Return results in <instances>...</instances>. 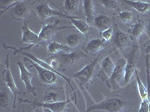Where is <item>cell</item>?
<instances>
[{
  "label": "cell",
  "instance_id": "1",
  "mask_svg": "<svg viewBox=\"0 0 150 112\" xmlns=\"http://www.w3.org/2000/svg\"><path fill=\"white\" fill-rule=\"evenodd\" d=\"M102 102L89 105L83 112H92L94 111H103L104 112H130L134 103L130 99L120 95L104 97Z\"/></svg>",
  "mask_w": 150,
  "mask_h": 112
},
{
  "label": "cell",
  "instance_id": "30",
  "mask_svg": "<svg viewBox=\"0 0 150 112\" xmlns=\"http://www.w3.org/2000/svg\"><path fill=\"white\" fill-rule=\"evenodd\" d=\"M113 33H114L113 26L101 32V37H102V40L104 42H108V41H110L112 39V37H113Z\"/></svg>",
  "mask_w": 150,
  "mask_h": 112
},
{
  "label": "cell",
  "instance_id": "10",
  "mask_svg": "<svg viewBox=\"0 0 150 112\" xmlns=\"http://www.w3.org/2000/svg\"><path fill=\"white\" fill-rule=\"evenodd\" d=\"M99 65L101 66V70L98 73V76L101 78L102 81L107 82L116 67V61L112 59L111 54L108 55L101 60Z\"/></svg>",
  "mask_w": 150,
  "mask_h": 112
},
{
  "label": "cell",
  "instance_id": "26",
  "mask_svg": "<svg viewBox=\"0 0 150 112\" xmlns=\"http://www.w3.org/2000/svg\"><path fill=\"white\" fill-rule=\"evenodd\" d=\"M81 41H82V37L80 34H76V33L70 34L66 37L67 45L70 46L71 49L77 47L80 44Z\"/></svg>",
  "mask_w": 150,
  "mask_h": 112
},
{
  "label": "cell",
  "instance_id": "5",
  "mask_svg": "<svg viewBox=\"0 0 150 112\" xmlns=\"http://www.w3.org/2000/svg\"><path fill=\"white\" fill-rule=\"evenodd\" d=\"M137 52H139V48L137 46H134L130 52L125 55L126 64L125 66V75L124 80H123L122 87H125L132 81L134 77H135V73L138 70L137 67Z\"/></svg>",
  "mask_w": 150,
  "mask_h": 112
},
{
  "label": "cell",
  "instance_id": "4",
  "mask_svg": "<svg viewBox=\"0 0 150 112\" xmlns=\"http://www.w3.org/2000/svg\"><path fill=\"white\" fill-rule=\"evenodd\" d=\"M24 61H29L31 64L29 67L35 68L38 76V78H39L40 82H41V85H45V86H57L59 85V76L58 74H56V73L51 71V70H47L27 58H25Z\"/></svg>",
  "mask_w": 150,
  "mask_h": 112
},
{
  "label": "cell",
  "instance_id": "12",
  "mask_svg": "<svg viewBox=\"0 0 150 112\" xmlns=\"http://www.w3.org/2000/svg\"><path fill=\"white\" fill-rule=\"evenodd\" d=\"M28 2L19 0V2L10 9L9 12L13 19L15 20L21 21L26 20L30 14V7L29 4H26Z\"/></svg>",
  "mask_w": 150,
  "mask_h": 112
},
{
  "label": "cell",
  "instance_id": "38",
  "mask_svg": "<svg viewBox=\"0 0 150 112\" xmlns=\"http://www.w3.org/2000/svg\"><path fill=\"white\" fill-rule=\"evenodd\" d=\"M149 76H150V71H149Z\"/></svg>",
  "mask_w": 150,
  "mask_h": 112
},
{
  "label": "cell",
  "instance_id": "9",
  "mask_svg": "<svg viewBox=\"0 0 150 112\" xmlns=\"http://www.w3.org/2000/svg\"><path fill=\"white\" fill-rule=\"evenodd\" d=\"M17 64L19 67V70H20V77H21V81L23 82L25 87H26L25 95L28 93H31L34 97L37 96L36 88L33 85V82H32V79H33L32 73L28 70L25 64L21 61H17Z\"/></svg>",
  "mask_w": 150,
  "mask_h": 112
},
{
  "label": "cell",
  "instance_id": "28",
  "mask_svg": "<svg viewBox=\"0 0 150 112\" xmlns=\"http://www.w3.org/2000/svg\"><path fill=\"white\" fill-rule=\"evenodd\" d=\"M118 17L124 24H129L133 20L134 14L131 10H122L119 13Z\"/></svg>",
  "mask_w": 150,
  "mask_h": 112
},
{
  "label": "cell",
  "instance_id": "25",
  "mask_svg": "<svg viewBox=\"0 0 150 112\" xmlns=\"http://www.w3.org/2000/svg\"><path fill=\"white\" fill-rule=\"evenodd\" d=\"M135 78H136L137 85V90H138L139 96L141 99V101L146 100V99H149L150 101V99L149 97L148 88L145 86L144 83L140 78V76L138 74V70H137L136 73H135Z\"/></svg>",
  "mask_w": 150,
  "mask_h": 112
},
{
  "label": "cell",
  "instance_id": "11",
  "mask_svg": "<svg viewBox=\"0 0 150 112\" xmlns=\"http://www.w3.org/2000/svg\"><path fill=\"white\" fill-rule=\"evenodd\" d=\"M35 12L36 15L38 17V18L41 19V20H45L47 19L53 17H64V18L66 19H68V17L67 14L59 11L58 10H56V9L51 8L48 4L38 5L35 8Z\"/></svg>",
  "mask_w": 150,
  "mask_h": 112
},
{
  "label": "cell",
  "instance_id": "20",
  "mask_svg": "<svg viewBox=\"0 0 150 112\" xmlns=\"http://www.w3.org/2000/svg\"><path fill=\"white\" fill-rule=\"evenodd\" d=\"M94 23H95V26L101 32L106 30V29L112 27V26H113V19L110 18L108 15L99 14V15L96 16L95 17Z\"/></svg>",
  "mask_w": 150,
  "mask_h": 112
},
{
  "label": "cell",
  "instance_id": "31",
  "mask_svg": "<svg viewBox=\"0 0 150 112\" xmlns=\"http://www.w3.org/2000/svg\"><path fill=\"white\" fill-rule=\"evenodd\" d=\"M10 99L8 92L2 91L0 93V106L1 108H6L8 106Z\"/></svg>",
  "mask_w": 150,
  "mask_h": 112
},
{
  "label": "cell",
  "instance_id": "27",
  "mask_svg": "<svg viewBox=\"0 0 150 112\" xmlns=\"http://www.w3.org/2000/svg\"><path fill=\"white\" fill-rule=\"evenodd\" d=\"M80 1L77 0H65L63 1L65 9L67 12H77Z\"/></svg>",
  "mask_w": 150,
  "mask_h": 112
},
{
  "label": "cell",
  "instance_id": "2",
  "mask_svg": "<svg viewBox=\"0 0 150 112\" xmlns=\"http://www.w3.org/2000/svg\"><path fill=\"white\" fill-rule=\"evenodd\" d=\"M5 68L2 73V80L5 82V85H7L8 88L9 89L12 94L14 95V100H13V112H15L16 108H17V96L20 94L25 95V92H21L18 90L16 82L14 79L13 75L11 73L10 66V57L8 55L6 56V59L5 61Z\"/></svg>",
  "mask_w": 150,
  "mask_h": 112
},
{
  "label": "cell",
  "instance_id": "23",
  "mask_svg": "<svg viewBox=\"0 0 150 112\" xmlns=\"http://www.w3.org/2000/svg\"><path fill=\"white\" fill-rule=\"evenodd\" d=\"M71 50V48L68 45L63 44L57 41H51L47 44V51L51 55H56L60 52H68Z\"/></svg>",
  "mask_w": 150,
  "mask_h": 112
},
{
  "label": "cell",
  "instance_id": "18",
  "mask_svg": "<svg viewBox=\"0 0 150 112\" xmlns=\"http://www.w3.org/2000/svg\"><path fill=\"white\" fill-rule=\"evenodd\" d=\"M66 91L64 94H62L57 88H51L48 90H46L45 95L43 97V102L46 103H54V102H62L66 99Z\"/></svg>",
  "mask_w": 150,
  "mask_h": 112
},
{
  "label": "cell",
  "instance_id": "8",
  "mask_svg": "<svg viewBox=\"0 0 150 112\" xmlns=\"http://www.w3.org/2000/svg\"><path fill=\"white\" fill-rule=\"evenodd\" d=\"M71 100V99H66L65 100L62 101V102H54V103H46V102H39L37 101L32 102L29 99H23L22 98L19 99L20 103H27L36 108L47 109L50 112H65Z\"/></svg>",
  "mask_w": 150,
  "mask_h": 112
},
{
  "label": "cell",
  "instance_id": "29",
  "mask_svg": "<svg viewBox=\"0 0 150 112\" xmlns=\"http://www.w3.org/2000/svg\"><path fill=\"white\" fill-rule=\"evenodd\" d=\"M19 2V0H11V1H0L1 4V11H0V16L5 13L7 10H10L15 4H17Z\"/></svg>",
  "mask_w": 150,
  "mask_h": 112
},
{
  "label": "cell",
  "instance_id": "14",
  "mask_svg": "<svg viewBox=\"0 0 150 112\" xmlns=\"http://www.w3.org/2000/svg\"><path fill=\"white\" fill-rule=\"evenodd\" d=\"M29 20L24 22L22 27V37H21V43L29 44V46H38L39 37L38 34H36L29 29Z\"/></svg>",
  "mask_w": 150,
  "mask_h": 112
},
{
  "label": "cell",
  "instance_id": "33",
  "mask_svg": "<svg viewBox=\"0 0 150 112\" xmlns=\"http://www.w3.org/2000/svg\"><path fill=\"white\" fill-rule=\"evenodd\" d=\"M138 112H150V101L149 99L141 101Z\"/></svg>",
  "mask_w": 150,
  "mask_h": 112
},
{
  "label": "cell",
  "instance_id": "34",
  "mask_svg": "<svg viewBox=\"0 0 150 112\" xmlns=\"http://www.w3.org/2000/svg\"><path fill=\"white\" fill-rule=\"evenodd\" d=\"M60 61H58V60L56 59H53L50 61V64L51 65V66L53 68H54L55 70H57V69H58L59 67L60 66Z\"/></svg>",
  "mask_w": 150,
  "mask_h": 112
},
{
  "label": "cell",
  "instance_id": "22",
  "mask_svg": "<svg viewBox=\"0 0 150 112\" xmlns=\"http://www.w3.org/2000/svg\"><path fill=\"white\" fill-rule=\"evenodd\" d=\"M83 8L84 15L86 17V21L88 24L94 22L95 20V4L92 0H85L83 1Z\"/></svg>",
  "mask_w": 150,
  "mask_h": 112
},
{
  "label": "cell",
  "instance_id": "35",
  "mask_svg": "<svg viewBox=\"0 0 150 112\" xmlns=\"http://www.w3.org/2000/svg\"><path fill=\"white\" fill-rule=\"evenodd\" d=\"M146 32L147 33V35L149 36V37L150 38V18L148 20V22H147V26L146 27Z\"/></svg>",
  "mask_w": 150,
  "mask_h": 112
},
{
  "label": "cell",
  "instance_id": "13",
  "mask_svg": "<svg viewBox=\"0 0 150 112\" xmlns=\"http://www.w3.org/2000/svg\"><path fill=\"white\" fill-rule=\"evenodd\" d=\"M84 58H87L86 52L78 50L71 52L70 53H61L59 61L62 64L65 66H73Z\"/></svg>",
  "mask_w": 150,
  "mask_h": 112
},
{
  "label": "cell",
  "instance_id": "3",
  "mask_svg": "<svg viewBox=\"0 0 150 112\" xmlns=\"http://www.w3.org/2000/svg\"><path fill=\"white\" fill-rule=\"evenodd\" d=\"M125 64H126V60L124 57L120 58L116 61V67L113 70V73L108 80V82H106L107 86L110 89L111 91L123 88L122 84L124 80Z\"/></svg>",
  "mask_w": 150,
  "mask_h": 112
},
{
  "label": "cell",
  "instance_id": "21",
  "mask_svg": "<svg viewBox=\"0 0 150 112\" xmlns=\"http://www.w3.org/2000/svg\"><path fill=\"white\" fill-rule=\"evenodd\" d=\"M122 2L132 7L134 10L142 14H146L150 11V2H148V1L124 0Z\"/></svg>",
  "mask_w": 150,
  "mask_h": 112
},
{
  "label": "cell",
  "instance_id": "15",
  "mask_svg": "<svg viewBox=\"0 0 150 112\" xmlns=\"http://www.w3.org/2000/svg\"><path fill=\"white\" fill-rule=\"evenodd\" d=\"M21 54H22L23 55L25 56V58H29V59H30L31 61H34V62H35L36 64H38V65H40V66H41L42 67L45 68V69H47V70H51V71L54 72V73H56V74H58L59 76L60 77H61L62 78L63 80H65V82H67V83L69 85V86L71 88V89L73 90V86H72L71 85V79L69 78H68V77H66L65 76H64L63 74L62 73H60V72H59L58 70H55L54 68H53L51 66V65L50 64V63H47V61H44V60L42 59H40L39 58H38V57H36L35 55H33L32 53L30 52H21Z\"/></svg>",
  "mask_w": 150,
  "mask_h": 112
},
{
  "label": "cell",
  "instance_id": "32",
  "mask_svg": "<svg viewBox=\"0 0 150 112\" xmlns=\"http://www.w3.org/2000/svg\"><path fill=\"white\" fill-rule=\"evenodd\" d=\"M117 2L116 0H105V1H101V4L106 9L115 10L117 8Z\"/></svg>",
  "mask_w": 150,
  "mask_h": 112
},
{
  "label": "cell",
  "instance_id": "17",
  "mask_svg": "<svg viewBox=\"0 0 150 112\" xmlns=\"http://www.w3.org/2000/svg\"><path fill=\"white\" fill-rule=\"evenodd\" d=\"M115 29L116 31L114 34V45L120 51H123L127 46H129V35L123 31L120 30L116 24Z\"/></svg>",
  "mask_w": 150,
  "mask_h": 112
},
{
  "label": "cell",
  "instance_id": "36",
  "mask_svg": "<svg viewBox=\"0 0 150 112\" xmlns=\"http://www.w3.org/2000/svg\"><path fill=\"white\" fill-rule=\"evenodd\" d=\"M34 111L35 112H45V111H44L43 110H41L40 108H35V109Z\"/></svg>",
  "mask_w": 150,
  "mask_h": 112
},
{
  "label": "cell",
  "instance_id": "37",
  "mask_svg": "<svg viewBox=\"0 0 150 112\" xmlns=\"http://www.w3.org/2000/svg\"><path fill=\"white\" fill-rule=\"evenodd\" d=\"M23 112H26V111H25V110H23Z\"/></svg>",
  "mask_w": 150,
  "mask_h": 112
},
{
  "label": "cell",
  "instance_id": "16",
  "mask_svg": "<svg viewBox=\"0 0 150 112\" xmlns=\"http://www.w3.org/2000/svg\"><path fill=\"white\" fill-rule=\"evenodd\" d=\"M146 32L145 23L142 20H138L136 22L132 24L128 30V34L131 41L137 42L139 41L141 36Z\"/></svg>",
  "mask_w": 150,
  "mask_h": 112
},
{
  "label": "cell",
  "instance_id": "7",
  "mask_svg": "<svg viewBox=\"0 0 150 112\" xmlns=\"http://www.w3.org/2000/svg\"><path fill=\"white\" fill-rule=\"evenodd\" d=\"M59 21L57 20L54 23H50L45 25L41 28L38 33V37H39V42H38V46L41 45H45L47 43H49L51 42L53 37L56 36V34L59 32L65 29H71V26H59Z\"/></svg>",
  "mask_w": 150,
  "mask_h": 112
},
{
  "label": "cell",
  "instance_id": "24",
  "mask_svg": "<svg viewBox=\"0 0 150 112\" xmlns=\"http://www.w3.org/2000/svg\"><path fill=\"white\" fill-rule=\"evenodd\" d=\"M68 19L71 21L74 27L76 28L81 34H86L90 30V26H89V24L87 23L86 21L82 20L77 19L74 17H71L69 15H68Z\"/></svg>",
  "mask_w": 150,
  "mask_h": 112
},
{
  "label": "cell",
  "instance_id": "6",
  "mask_svg": "<svg viewBox=\"0 0 150 112\" xmlns=\"http://www.w3.org/2000/svg\"><path fill=\"white\" fill-rule=\"evenodd\" d=\"M99 62L98 57L92 60L90 63L86 65L80 71L75 73L72 76V78H77L80 82L81 88L86 87L91 83L96 72V67Z\"/></svg>",
  "mask_w": 150,
  "mask_h": 112
},
{
  "label": "cell",
  "instance_id": "19",
  "mask_svg": "<svg viewBox=\"0 0 150 112\" xmlns=\"http://www.w3.org/2000/svg\"><path fill=\"white\" fill-rule=\"evenodd\" d=\"M105 42L99 38H94L87 43L84 48L86 53H89L92 55H96L105 48Z\"/></svg>",
  "mask_w": 150,
  "mask_h": 112
}]
</instances>
